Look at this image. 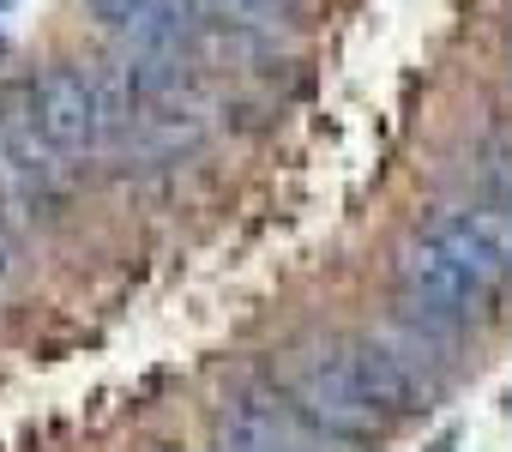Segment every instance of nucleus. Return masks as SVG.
Masks as SVG:
<instances>
[{
	"label": "nucleus",
	"mask_w": 512,
	"mask_h": 452,
	"mask_svg": "<svg viewBox=\"0 0 512 452\" xmlns=\"http://www.w3.org/2000/svg\"><path fill=\"white\" fill-rule=\"evenodd\" d=\"M344 356H350V368H356V380H362V392L386 410V416H410V410H428L434 398L422 392V380L368 332V338H356V344H344Z\"/></svg>",
	"instance_id": "obj_5"
},
{
	"label": "nucleus",
	"mask_w": 512,
	"mask_h": 452,
	"mask_svg": "<svg viewBox=\"0 0 512 452\" xmlns=\"http://www.w3.org/2000/svg\"><path fill=\"white\" fill-rule=\"evenodd\" d=\"M476 223H482V236L494 242V254L506 260V272H512V211L506 205H482L476 211Z\"/></svg>",
	"instance_id": "obj_8"
},
{
	"label": "nucleus",
	"mask_w": 512,
	"mask_h": 452,
	"mask_svg": "<svg viewBox=\"0 0 512 452\" xmlns=\"http://www.w3.org/2000/svg\"><path fill=\"white\" fill-rule=\"evenodd\" d=\"M205 133H211V121H205L199 103L163 97V103H151V109L133 121V133H127L115 151H133V157H145V163H181V157H193V151L205 145Z\"/></svg>",
	"instance_id": "obj_4"
},
{
	"label": "nucleus",
	"mask_w": 512,
	"mask_h": 452,
	"mask_svg": "<svg viewBox=\"0 0 512 452\" xmlns=\"http://www.w3.org/2000/svg\"><path fill=\"white\" fill-rule=\"evenodd\" d=\"M428 452H458V434H452V428H446V434H440V440H434V446H428Z\"/></svg>",
	"instance_id": "obj_12"
},
{
	"label": "nucleus",
	"mask_w": 512,
	"mask_h": 452,
	"mask_svg": "<svg viewBox=\"0 0 512 452\" xmlns=\"http://www.w3.org/2000/svg\"><path fill=\"white\" fill-rule=\"evenodd\" d=\"M85 7H91V19H97L103 31H115V25L127 19V7H133V0H85Z\"/></svg>",
	"instance_id": "obj_10"
},
{
	"label": "nucleus",
	"mask_w": 512,
	"mask_h": 452,
	"mask_svg": "<svg viewBox=\"0 0 512 452\" xmlns=\"http://www.w3.org/2000/svg\"><path fill=\"white\" fill-rule=\"evenodd\" d=\"M284 392H290L320 428H332V434H344V440H374V434H386V422H392V416L362 392V380H356L344 344H308V350H296Z\"/></svg>",
	"instance_id": "obj_1"
},
{
	"label": "nucleus",
	"mask_w": 512,
	"mask_h": 452,
	"mask_svg": "<svg viewBox=\"0 0 512 452\" xmlns=\"http://www.w3.org/2000/svg\"><path fill=\"white\" fill-rule=\"evenodd\" d=\"M482 181H488L494 205L512 211V151H488V157H482Z\"/></svg>",
	"instance_id": "obj_9"
},
{
	"label": "nucleus",
	"mask_w": 512,
	"mask_h": 452,
	"mask_svg": "<svg viewBox=\"0 0 512 452\" xmlns=\"http://www.w3.org/2000/svg\"><path fill=\"white\" fill-rule=\"evenodd\" d=\"M217 452H278V446L260 428H247V416L235 404H223V416H217Z\"/></svg>",
	"instance_id": "obj_7"
},
{
	"label": "nucleus",
	"mask_w": 512,
	"mask_h": 452,
	"mask_svg": "<svg viewBox=\"0 0 512 452\" xmlns=\"http://www.w3.org/2000/svg\"><path fill=\"white\" fill-rule=\"evenodd\" d=\"M506 73H512V67H506Z\"/></svg>",
	"instance_id": "obj_16"
},
{
	"label": "nucleus",
	"mask_w": 512,
	"mask_h": 452,
	"mask_svg": "<svg viewBox=\"0 0 512 452\" xmlns=\"http://www.w3.org/2000/svg\"><path fill=\"white\" fill-rule=\"evenodd\" d=\"M37 115H43V133L55 139L61 157L109 151V127H103L97 85H91V73H79V67H49V73L37 79Z\"/></svg>",
	"instance_id": "obj_3"
},
{
	"label": "nucleus",
	"mask_w": 512,
	"mask_h": 452,
	"mask_svg": "<svg viewBox=\"0 0 512 452\" xmlns=\"http://www.w3.org/2000/svg\"><path fill=\"white\" fill-rule=\"evenodd\" d=\"M506 416H512V392H506Z\"/></svg>",
	"instance_id": "obj_13"
},
{
	"label": "nucleus",
	"mask_w": 512,
	"mask_h": 452,
	"mask_svg": "<svg viewBox=\"0 0 512 452\" xmlns=\"http://www.w3.org/2000/svg\"><path fill=\"white\" fill-rule=\"evenodd\" d=\"M392 272H398V290H410V296H422V302H434V308H446L452 320H464V326H482L488 314H494V296L500 290H488L476 272H464L428 230L416 236V242H404L398 248V260H392Z\"/></svg>",
	"instance_id": "obj_2"
},
{
	"label": "nucleus",
	"mask_w": 512,
	"mask_h": 452,
	"mask_svg": "<svg viewBox=\"0 0 512 452\" xmlns=\"http://www.w3.org/2000/svg\"><path fill=\"white\" fill-rule=\"evenodd\" d=\"M0 55H7V37H0Z\"/></svg>",
	"instance_id": "obj_15"
},
{
	"label": "nucleus",
	"mask_w": 512,
	"mask_h": 452,
	"mask_svg": "<svg viewBox=\"0 0 512 452\" xmlns=\"http://www.w3.org/2000/svg\"><path fill=\"white\" fill-rule=\"evenodd\" d=\"M13 278V242H7V230H0V284Z\"/></svg>",
	"instance_id": "obj_11"
},
{
	"label": "nucleus",
	"mask_w": 512,
	"mask_h": 452,
	"mask_svg": "<svg viewBox=\"0 0 512 452\" xmlns=\"http://www.w3.org/2000/svg\"><path fill=\"white\" fill-rule=\"evenodd\" d=\"M428 236L464 266V272H476L488 290H500V284H512V272H506V260L494 254V242L482 236V223H476V211H440L434 223H428Z\"/></svg>",
	"instance_id": "obj_6"
},
{
	"label": "nucleus",
	"mask_w": 512,
	"mask_h": 452,
	"mask_svg": "<svg viewBox=\"0 0 512 452\" xmlns=\"http://www.w3.org/2000/svg\"><path fill=\"white\" fill-rule=\"evenodd\" d=\"M7 7H13V0H0V13H7Z\"/></svg>",
	"instance_id": "obj_14"
}]
</instances>
